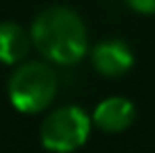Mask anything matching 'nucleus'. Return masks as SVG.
Listing matches in <instances>:
<instances>
[{
  "mask_svg": "<svg viewBox=\"0 0 155 153\" xmlns=\"http://www.w3.org/2000/svg\"><path fill=\"white\" fill-rule=\"evenodd\" d=\"M34 46L57 65L82 61L88 48L86 25L76 11L67 6H48L40 11L29 29Z\"/></svg>",
  "mask_w": 155,
  "mask_h": 153,
  "instance_id": "1",
  "label": "nucleus"
},
{
  "mask_svg": "<svg viewBox=\"0 0 155 153\" xmlns=\"http://www.w3.org/2000/svg\"><path fill=\"white\" fill-rule=\"evenodd\" d=\"M8 101L21 113H40L57 95V74L48 63H21L8 78Z\"/></svg>",
  "mask_w": 155,
  "mask_h": 153,
  "instance_id": "2",
  "label": "nucleus"
},
{
  "mask_svg": "<svg viewBox=\"0 0 155 153\" xmlns=\"http://www.w3.org/2000/svg\"><path fill=\"white\" fill-rule=\"evenodd\" d=\"M92 118L78 105H63L48 113L40 126V143L46 151H78L90 136Z\"/></svg>",
  "mask_w": 155,
  "mask_h": 153,
  "instance_id": "3",
  "label": "nucleus"
},
{
  "mask_svg": "<svg viewBox=\"0 0 155 153\" xmlns=\"http://www.w3.org/2000/svg\"><path fill=\"white\" fill-rule=\"evenodd\" d=\"M92 67L105 78H117L130 72L134 65V55L130 46L122 40H105L99 42L90 52Z\"/></svg>",
  "mask_w": 155,
  "mask_h": 153,
  "instance_id": "4",
  "label": "nucleus"
},
{
  "mask_svg": "<svg viewBox=\"0 0 155 153\" xmlns=\"http://www.w3.org/2000/svg\"><path fill=\"white\" fill-rule=\"evenodd\" d=\"M134 105L124 97H109L97 105L92 113V124L103 132H122L132 126L134 122Z\"/></svg>",
  "mask_w": 155,
  "mask_h": 153,
  "instance_id": "5",
  "label": "nucleus"
},
{
  "mask_svg": "<svg viewBox=\"0 0 155 153\" xmlns=\"http://www.w3.org/2000/svg\"><path fill=\"white\" fill-rule=\"evenodd\" d=\"M31 36L19 23L0 21V63L17 65L29 52Z\"/></svg>",
  "mask_w": 155,
  "mask_h": 153,
  "instance_id": "6",
  "label": "nucleus"
},
{
  "mask_svg": "<svg viewBox=\"0 0 155 153\" xmlns=\"http://www.w3.org/2000/svg\"><path fill=\"white\" fill-rule=\"evenodd\" d=\"M130 8L143 15H155V0H126Z\"/></svg>",
  "mask_w": 155,
  "mask_h": 153,
  "instance_id": "7",
  "label": "nucleus"
}]
</instances>
